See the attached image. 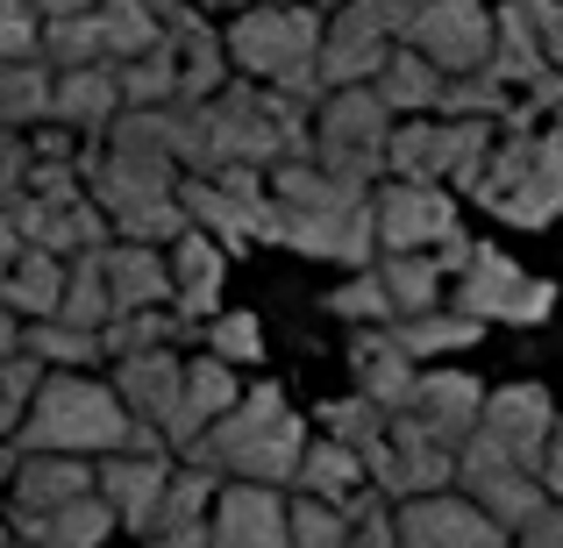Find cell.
Returning <instances> with one entry per match:
<instances>
[{
    "instance_id": "1",
    "label": "cell",
    "mask_w": 563,
    "mask_h": 548,
    "mask_svg": "<svg viewBox=\"0 0 563 548\" xmlns=\"http://www.w3.org/2000/svg\"><path fill=\"white\" fill-rule=\"evenodd\" d=\"M300 449H307V421L286 406V392H278V384H243V399H235V406L192 441L186 463L207 470L214 484L235 478V484L286 492L292 470H300Z\"/></svg>"
},
{
    "instance_id": "2",
    "label": "cell",
    "mask_w": 563,
    "mask_h": 548,
    "mask_svg": "<svg viewBox=\"0 0 563 548\" xmlns=\"http://www.w3.org/2000/svg\"><path fill=\"white\" fill-rule=\"evenodd\" d=\"M8 441H14V456H79V463H100V456L129 449V413L100 378L51 370L36 384V399L22 406V427Z\"/></svg>"
},
{
    "instance_id": "3",
    "label": "cell",
    "mask_w": 563,
    "mask_h": 548,
    "mask_svg": "<svg viewBox=\"0 0 563 548\" xmlns=\"http://www.w3.org/2000/svg\"><path fill=\"white\" fill-rule=\"evenodd\" d=\"M471 192L514 228H550L563 214V143L536 136V128H507V136H493V157Z\"/></svg>"
},
{
    "instance_id": "4",
    "label": "cell",
    "mask_w": 563,
    "mask_h": 548,
    "mask_svg": "<svg viewBox=\"0 0 563 548\" xmlns=\"http://www.w3.org/2000/svg\"><path fill=\"white\" fill-rule=\"evenodd\" d=\"M307 128H314V165L329 171V179H343L357 192L385 186V136H393V114H385V100L372 86L329 93Z\"/></svg>"
},
{
    "instance_id": "5",
    "label": "cell",
    "mask_w": 563,
    "mask_h": 548,
    "mask_svg": "<svg viewBox=\"0 0 563 548\" xmlns=\"http://www.w3.org/2000/svg\"><path fill=\"white\" fill-rule=\"evenodd\" d=\"M493 136L499 128H485V122H393V136H385V179L471 192L485 157H493Z\"/></svg>"
},
{
    "instance_id": "6",
    "label": "cell",
    "mask_w": 563,
    "mask_h": 548,
    "mask_svg": "<svg viewBox=\"0 0 563 548\" xmlns=\"http://www.w3.org/2000/svg\"><path fill=\"white\" fill-rule=\"evenodd\" d=\"M229 65L250 71V86H272L286 79V71L314 65L321 51V8H307V0H257V8H243L229 22Z\"/></svg>"
},
{
    "instance_id": "7",
    "label": "cell",
    "mask_w": 563,
    "mask_h": 548,
    "mask_svg": "<svg viewBox=\"0 0 563 548\" xmlns=\"http://www.w3.org/2000/svg\"><path fill=\"white\" fill-rule=\"evenodd\" d=\"M179 214H186V228L214 235L221 249L278 243V228H286V214H278L272 192H264V171H214V179H179Z\"/></svg>"
},
{
    "instance_id": "8",
    "label": "cell",
    "mask_w": 563,
    "mask_h": 548,
    "mask_svg": "<svg viewBox=\"0 0 563 548\" xmlns=\"http://www.w3.org/2000/svg\"><path fill=\"white\" fill-rule=\"evenodd\" d=\"M550 306H556V286L528 278L521 264L499 257V249L471 243V264H464V278H456V306H450V314L478 321V328H493V321H507V328H536V321H550Z\"/></svg>"
},
{
    "instance_id": "9",
    "label": "cell",
    "mask_w": 563,
    "mask_h": 548,
    "mask_svg": "<svg viewBox=\"0 0 563 548\" xmlns=\"http://www.w3.org/2000/svg\"><path fill=\"white\" fill-rule=\"evenodd\" d=\"M364 484L385 499V506H413V499L456 492V456L428 435L407 413H385V449L364 463Z\"/></svg>"
},
{
    "instance_id": "10",
    "label": "cell",
    "mask_w": 563,
    "mask_h": 548,
    "mask_svg": "<svg viewBox=\"0 0 563 548\" xmlns=\"http://www.w3.org/2000/svg\"><path fill=\"white\" fill-rule=\"evenodd\" d=\"M407 51L428 57L442 79H471V71L493 65V8L485 0H421Z\"/></svg>"
},
{
    "instance_id": "11",
    "label": "cell",
    "mask_w": 563,
    "mask_h": 548,
    "mask_svg": "<svg viewBox=\"0 0 563 548\" xmlns=\"http://www.w3.org/2000/svg\"><path fill=\"white\" fill-rule=\"evenodd\" d=\"M456 499H471V506H478L485 521H493L499 535L514 541V527H521L528 513L542 506V484H536V470L507 463V456H499L493 441L471 435L464 449H456Z\"/></svg>"
},
{
    "instance_id": "12",
    "label": "cell",
    "mask_w": 563,
    "mask_h": 548,
    "mask_svg": "<svg viewBox=\"0 0 563 548\" xmlns=\"http://www.w3.org/2000/svg\"><path fill=\"white\" fill-rule=\"evenodd\" d=\"M372 228L385 257H407V249H435L456 235V200L442 186H399L385 179L372 192Z\"/></svg>"
},
{
    "instance_id": "13",
    "label": "cell",
    "mask_w": 563,
    "mask_h": 548,
    "mask_svg": "<svg viewBox=\"0 0 563 548\" xmlns=\"http://www.w3.org/2000/svg\"><path fill=\"white\" fill-rule=\"evenodd\" d=\"M478 441H493L507 463L536 470L542 449L556 441V399L542 392V384H499V392H485V406H478Z\"/></svg>"
},
{
    "instance_id": "14",
    "label": "cell",
    "mask_w": 563,
    "mask_h": 548,
    "mask_svg": "<svg viewBox=\"0 0 563 548\" xmlns=\"http://www.w3.org/2000/svg\"><path fill=\"white\" fill-rule=\"evenodd\" d=\"M172 456H100L93 463V499L114 513V535H151L157 506H165V484H172Z\"/></svg>"
},
{
    "instance_id": "15",
    "label": "cell",
    "mask_w": 563,
    "mask_h": 548,
    "mask_svg": "<svg viewBox=\"0 0 563 548\" xmlns=\"http://www.w3.org/2000/svg\"><path fill=\"white\" fill-rule=\"evenodd\" d=\"M385 57H393V43L378 36L372 22H364L357 8H335L321 14V51H314V79L329 86V93H350V86H372L385 71Z\"/></svg>"
},
{
    "instance_id": "16",
    "label": "cell",
    "mask_w": 563,
    "mask_h": 548,
    "mask_svg": "<svg viewBox=\"0 0 563 548\" xmlns=\"http://www.w3.org/2000/svg\"><path fill=\"white\" fill-rule=\"evenodd\" d=\"M278 243L300 249L321 264H350V271H372L378 264V228H372V200L343 206V214H286Z\"/></svg>"
},
{
    "instance_id": "17",
    "label": "cell",
    "mask_w": 563,
    "mask_h": 548,
    "mask_svg": "<svg viewBox=\"0 0 563 548\" xmlns=\"http://www.w3.org/2000/svg\"><path fill=\"white\" fill-rule=\"evenodd\" d=\"M393 527H399V541H407V548H507V535H499L471 499H456V492L393 506Z\"/></svg>"
},
{
    "instance_id": "18",
    "label": "cell",
    "mask_w": 563,
    "mask_h": 548,
    "mask_svg": "<svg viewBox=\"0 0 563 548\" xmlns=\"http://www.w3.org/2000/svg\"><path fill=\"white\" fill-rule=\"evenodd\" d=\"M207 548H286V492L221 484L207 513Z\"/></svg>"
},
{
    "instance_id": "19",
    "label": "cell",
    "mask_w": 563,
    "mask_h": 548,
    "mask_svg": "<svg viewBox=\"0 0 563 548\" xmlns=\"http://www.w3.org/2000/svg\"><path fill=\"white\" fill-rule=\"evenodd\" d=\"M478 406H485V384L471 378V370H421V384H413V406L407 421H421L428 435L442 441V449H464L471 435H478Z\"/></svg>"
},
{
    "instance_id": "20",
    "label": "cell",
    "mask_w": 563,
    "mask_h": 548,
    "mask_svg": "<svg viewBox=\"0 0 563 548\" xmlns=\"http://www.w3.org/2000/svg\"><path fill=\"white\" fill-rule=\"evenodd\" d=\"M243 399V378H235L221 357H192L186 364V378H179V406H172V427H165V449L172 456H186L192 441L207 435V427L221 421V413Z\"/></svg>"
},
{
    "instance_id": "21",
    "label": "cell",
    "mask_w": 563,
    "mask_h": 548,
    "mask_svg": "<svg viewBox=\"0 0 563 548\" xmlns=\"http://www.w3.org/2000/svg\"><path fill=\"white\" fill-rule=\"evenodd\" d=\"M165 264H172V306H179V321L192 328V321H214L221 314V271H229V249L214 243V235H200V228H186L179 243L165 249Z\"/></svg>"
},
{
    "instance_id": "22",
    "label": "cell",
    "mask_w": 563,
    "mask_h": 548,
    "mask_svg": "<svg viewBox=\"0 0 563 548\" xmlns=\"http://www.w3.org/2000/svg\"><path fill=\"white\" fill-rule=\"evenodd\" d=\"M100 286H108V314H157L172 300V264L165 249L108 243L100 249Z\"/></svg>"
},
{
    "instance_id": "23",
    "label": "cell",
    "mask_w": 563,
    "mask_h": 548,
    "mask_svg": "<svg viewBox=\"0 0 563 548\" xmlns=\"http://www.w3.org/2000/svg\"><path fill=\"white\" fill-rule=\"evenodd\" d=\"M179 378H186V364L172 357V349H151V357H122V364H114L108 392L122 399L129 421H143V427H157V435H165V427H172V406H179Z\"/></svg>"
},
{
    "instance_id": "24",
    "label": "cell",
    "mask_w": 563,
    "mask_h": 548,
    "mask_svg": "<svg viewBox=\"0 0 563 548\" xmlns=\"http://www.w3.org/2000/svg\"><path fill=\"white\" fill-rule=\"evenodd\" d=\"M79 499H93V463H79V456H14L8 513H57V506H79Z\"/></svg>"
},
{
    "instance_id": "25",
    "label": "cell",
    "mask_w": 563,
    "mask_h": 548,
    "mask_svg": "<svg viewBox=\"0 0 563 548\" xmlns=\"http://www.w3.org/2000/svg\"><path fill=\"white\" fill-rule=\"evenodd\" d=\"M122 114L114 93V65H86V71H51V122L71 136H108V122Z\"/></svg>"
},
{
    "instance_id": "26",
    "label": "cell",
    "mask_w": 563,
    "mask_h": 548,
    "mask_svg": "<svg viewBox=\"0 0 563 548\" xmlns=\"http://www.w3.org/2000/svg\"><path fill=\"white\" fill-rule=\"evenodd\" d=\"M214 492L221 484L207 478V470L179 463L165 484V506H157L151 535H143V548H207V513H214Z\"/></svg>"
},
{
    "instance_id": "27",
    "label": "cell",
    "mask_w": 563,
    "mask_h": 548,
    "mask_svg": "<svg viewBox=\"0 0 563 548\" xmlns=\"http://www.w3.org/2000/svg\"><path fill=\"white\" fill-rule=\"evenodd\" d=\"M350 370H357V399H364V406H378V413H407L413 406L421 370L399 357L385 328H364L357 343H350Z\"/></svg>"
},
{
    "instance_id": "28",
    "label": "cell",
    "mask_w": 563,
    "mask_h": 548,
    "mask_svg": "<svg viewBox=\"0 0 563 548\" xmlns=\"http://www.w3.org/2000/svg\"><path fill=\"white\" fill-rule=\"evenodd\" d=\"M114 513L100 499H79V506L57 513H8V541L14 548H108Z\"/></svg>"
},
{
    "instance_id": "29",
    "label": "cell",
    "mask_w": 563,
    "mask_h": 548,
    "mask_svg": "<svg viewBox=\"0 0 563 548\" xmlns=\"http://www.w3.org/2000/svg\"><path fill=\"white\" fill-rule=\"evenodd\" d=\"M165 43H172V57H179V100H186V108H207V100L229 86V51H221V29L192 14V22L172 29Z\"/></svg>"
},
{
    "instance_id": "30",
    "label": "cell",
    "mask_w": 563,
    "mask_h": 548,
    "mask_svg": "<svg viewBox=\"0 0 563 548\" xmlns=\"http://www.w3.org/2000/svg\"><path fill=\"white\" fill-rule=\"evenodd\" d=\"M264 192H272L278 214H343V206L372 200V192L329 179L321 165H272V171H264Z\"/></svg>"
},
{
    "instance_id": "31",
    "label": "cell",
    "mask_w": 563,
    "mask_h": 548,
    "mask_svg": "<svg viewBox=\"0 0 563 548\" xmlns=\"http://www.w3.org/2000/svg\"><path fill=\"white\" fill-rule=\"evenodd\" d=\"M57 300H65V264L43 257V249H22L0 271V306L14 321H57Z\"/></svg>"
},
{
    "instance_id": "32",
    "label": "cell",
    "mask_w": 563,
    "mask_h": 548,
    "mask_svg": "<svg viewBox=\"0 0 563 548\" xmlns=\"http://www.w3.org/2000/svg\"><path fill=\"white\" fill-rule=\"evenodd\" d=\"M292 499H321V506H350V499L364 492V463L350 449H335V441H321V435H307V449H300V470H292V484H286Z\"/></svg>"
},
{
    "instance_id": "33",
    "label": "cell",
    "mask_w": 563,
    "mask_h": 548,
    "mask_svg": "<svg viewBox=\"0 0 563 548\" xmlns=\"http://www.w3.org/2000/svg\"><path fill=\"white\" fill-rule=\"evenodd\" d=\"M442 86H450V79H442V71L428 65V57H413L407 43H399V51L385 57V71L372 79V93L385 100V114H393V122H399V114H421V122H435Z\"/></svg>"
},
{
    "instance_id": "34",
    "label": "cell",
    "mask_w": 563,
    "mask_h": 548,
    "mask_svg": "<svg viewBox=\"0 0 563 548\" xmlns=\"http://www.w3.org/2000/svg\"><path fill=\"white\" fill-rule=\"evenodd\" d=\"M385 335H393V349H399V357H407L413 370H421L428 357H450V349H471L485 328H478V321H464V314H450V306H435V314H407V321H393Z\"/></svg>"
},
{
    "instance_id": "35",
    "label": "cell",
    "mask_w": 563,
    "mask_h": 548,
    "mask_svg": "<svg viewBox=\"0 0 563 548\" xmlns=\"http://www.w3.org/2000/svg\"><path fill=\"white\" fill-rule=\"evenodd\" d=\"M372 278L385 286V300H393V321L407 314H435L442 300V264L428 257V249H407V257H378Z\"/></svg>"
},
{
    "instance_id": "36",
    "label": "cell",
    "mask_w": 563,
    "mask_h": 548,
    "mask_svg": "<svg viewBox=\"0 0 563 548\" xmlns=\"http://www.w3.org/2000/svg\"><path fill=\"white\" fill-rule=\"evenodd\" d=\"M93 22H100V51H108V65H129V57L165 51V29H157L151 0H100Z\"/></svg>"
},
{
    "instance_id": "37",
    "label": "cell",
    "mask_w": 563,
    "mask_h": 548,
    "mask_svg": "<svg viewBox=\"0 0 563 548\" xmlns=\"http://www.w3.org/2000/svg\"><path fill=\"white\" fill-rule=\"evenodd\" d=\"M114 93H122L129 114L172 108V100H179V57H172V43H165V51H151V57H129V65H114Z\"/></svg>"
},
{
    "instance_id": "38",
    "label": "cell",
    "mask_w": 563,
    "mask_h": 548,
    "mask_svg": "<svg viewBox=\"0 0 563 548\" xmlns=\"http://www.w3.org/2000/svg\"><path fill=\"white\" fill-rule=\"evenodd\" d=\"M493 71L507 86H536L542 71H550V57H542V43H536V29H528L521 8H499L493 14Z\"/></svg>"
},
{
    "instance_id": "39",
    "label": "cell",
    "mask_w": 563,
    "mask_h": 548,
    "mask_svg": "<svg viewBox=\"0 0 563 548\" xmlns=\"http://www.w3.org/2000/svg\"><path fill=\"white\" fill-rule=\"evenodd\" d=\"M314 421H321V441L350 449L357 463H372V456L385 449V413H378V406H364L357 392H350V399H329V406H321Z\"/></svg>"
},
{
    "instance_id": "40",
    "label": "cell",
    "mask_w": 563,
    "mask_h": 548,
    "mask_svg": "<svg viewBox=\"0 0 563 548\" xmlns=\"http://www.w3.org/2000/svg\"><path fill=\"white\" fill-rule=\"evenodd\" d=\"M36 65H43V71H86V65H108V51H100V22H93V14H65V22H43Z\"/></svg>"
},
{
    "instance_id": "41",
    "label": "cell",
    "mask_w": 563,
    "mask_h": 548,
    "mask_svg": "<svg viewBox=\"0 0 563 548\" xmlns=\"http://www.w3.org/2000/svg\"><path fill=\"white\" fill-rule=\"evenodd\" d=\"M172 335H186L179 314H114L100 328V364H122V357H151V349H172Z\"/></svg>"
},
{
    "instance_id": "42",
    "label": "cell",
    "mask_w": 563,
    "mask_h": 548,
    "mask_svg": "<svg viewBox=\"0 0 563 548\" xmlns=\"http://www.w3.org/2000/svg\"><path fill=\"white\" fill-rule=\"evenodd\" d=\"M51 122V71L43 65H8L0 71V128L29 136V128Z\"/></svg>"
},
{
    "instance_id": "43",
    "label": "cell",
    "mask_w": 563,
    "mask_h": 548,
    "mask_svg": "<svg viewBox=\"0 0 563 548\" xmlns=\"http://www.w3.org/2000/svg\"><path fill=\"white\" fill-rule=\"evenodd\" d=\"M57 321L65 328H86V335H100L108 328V286H100V257H71L65 264V300H57Z\"/></svg>"
},
{
    "instance_id": "44",
    "label": "cell",
    "mask_w": 563,
    "mask_h": 548,
    "mask_svg": "<svg viewBox=\"0 0 563 548\" xmlns=\"http://www.w3.org/2000/svg\"><path fill=\"white\" fill-rule=\"evenodd\" d=\"M22 357H36L43 370H79V364H100V335L65 328V321H29L22 328Z\"/></svg>"
},
{
    "instance_id": "45",
    "label": "cell",
    "mask_w": 563,
    "mask_h": 548,
    "mask_svg": "<svg viewBox=\"0 0 563 548\" xmlns=\"http://www.w3.org/2000/svg\"><path fill=\"white\" fill-rule=\"evenodd\" d=\"M350 521L343 506H321V499H286V548H343Z\"/></svg>"
},
{
    "instance_id": "46",
    "label": "cell",
    "mask_w": 563,
    "mask_h": 548,
    "mask_svg": "<svg viewBox=\"0 0 563 548\" xmlns=\"http://www.w3.org/2000/svg\"><path fill=\"white\" fill-rule=\"evenodd\" d=\"M207 357H221V364H257L264 357V328H257V314H243V306H221L214 321H207Z\"/></svg>"
},
{
    "instance_id": "47",
    "label": "cell",
    "mask_w": 563,
    "mask_h": 548,
    "mask_svg": "<svg viewBox=\"0 0 563 548\" xmlns=\"http://www.w3.org/2000/svg\"><path fill=\"white\" fill-rule=\"evenodd\" d=\"M321 306H329L335 321H357V328H393V300H385V286H378L372 271L343 278V286H335Z\"/></svg>"
},
{
    "instance_id": "48",
    "label": "cell",
    "mask_w": 563,
    "mask_h": 548,
    "mask_svg": "<svg viewBox=\"0 0 563 548\" xmlns=\"http://www.w3.org/2000/svg\"><path fill=\"white\" fill-rule=\"evenodd\" d=\"M36 43H43L36 0H0V71L8 65H36Z\"/></svg>"
},
{
    "instance_id": "49",
    "label": "cell",
    "mask_w": 563,
    "mask_h": 548,
    "mask_svg": "<svg viewBox=\"0 0 563 548\" xmlns=\"http://www.w3.org/2000/svg\"><path fill=\"white\" fill-rule=\"evenodd\" d=\"M343 521H350V541L343 548H407V541H399V527H393V506H385L372 484L343 506Z\"/></svg>"
},
{
    "instance_id": "50",
    "label": "cell",
    "mask_w": 563,
    "mask_h": 548,
    "mask_svg": "<svg viewBox=\"0 0 563 548\" xmlns=\"http://www.w3.org/2000/svg\"><path fill=\"white\" fill-rule=\"evenodd\" d=\"M22 200L51 206V214L79 206V200H86V179H79V165H29V179H22Z\"/></svg>"
},
{
    "instance_id": "51",
    "label": "cell",
    "mask_w": 563,
    "mask_h": 548,
    "mask_svg": "<svg viewBox=\"0 0 563 548\" xmlns=\"http://www.w3.org/2000/svg\"><path fill=\"white\" fill-rule=\"evenodd\" d=\"M350 8H357L364 22H372L378 36L399 51V43H407V29H413V14H421V0H350Z\"/></svg>"
},
{
    "instance_id": "52",
    "label": "cell",
    "mask_w": 563,
    "mask_h": 548,
    "mask_svg": "<svg viewBox=\"0 0 563 548\" xmlns=\"http://www.w3.org/2000/svg\"><path fill=\"white\" fill-rule=\"evenodd\" d=\"M514 8L528 14V29H536L542 57H550V71H563V0H514Z\"/></svg>"
},
{
    "instance_id": "53",
    "label": "cell",
    "mask_w": 563,
    "mask_h": 548,
    "mask_svg": "<svg viewBox=\"0 0 563 548\" xmlns=\"http://www.w3.org/2000/svg\"><path fill=\"white\" fill-rule=\"evenodd\" d=\"M22 179H29V136L0 128V214L22 200Z\"/></svg>"
},
{
    "instance_id": "54",
    "label": "cell",
    "mask_w": 563,
    "mask_h": 548,
    "mask_svg": "<svg viewBox=\"0 0 563 548\" xmlns=\"http://www.w3.org/2000/svg\"><path fill=\"white\" fill-rule=\"evenodd\" d=\"M514 548H563V506L542 499L536 513H528L521 527H514Z\"/></svg>"
},
{
    "instance_id": "55",
    "label": "cell",
    "mask_w": 563,
    "mask_h": 548,
    "mask_svg": "<svg viewBox=\"0 0 563 548\" xmlns=\"http://www.w3.org/2000/svg\"><path fill=\"white\" fill-rule=\"evenodd\" d=\"M536 484H542V499H550V506H563V441H550V449H542Z\"/></svg>"
},
{
    "instance_id": "56",
    "label": "cell",
    "mask_w": 563,
    "mask_h": 548,
    "mask_svg": "<svg viewBox=\"0 0 563 548\" xmlns=\"http://www.w3.org/2000/svg\"><path fill=\"white\" fill-rule=\"evenodd\" d=\"M100 0H36V14L43 22H65V14H93Z\"/></svg>"
},
{
    "instance_id": "57",
    "label": "cell",
    "mask_w": 563,
    "mask_h": 548,
    "mask_svg": "<svg viewBox=\"0 0 563 548\" xmlns=\"http://www.w3.org/2000/svg\"><path fill=\"white\" fill-rule=\"evenodd\" d=\"M8 357H22V321L0 306V364H8Z\"/></svg>"
},
{
    "instance_id": "58",
    "label": "cell",
    "mask_w": 563,
    "mask_h": 548,
    "mask_svg": "<svg viewBox=\"0 0 563 548\" xmlns=\"http://www.w3.org/2000/svg\"><path fill=\"white\" fill-rule=\"evenodd\" d=\"M14 257H22V235H14V221L8 214H0V271H8V264Z\"/></svg>"
},
{
    "instance_id": "59",
    "label": "cell",
    "mask_w": 563,
    "mask_h": 548,
    "mask_svg": "<svg viewBox=\"0 0 563 548\" xmlns=\"http://www.w3.org/2000/svg\"><path fill=\"white\" fill-rule=\"evenodd\" d=\"M207 8H235V14H243V8H257V0H207Z\"/></svg>"
},
{
    "instance_id": "60",
    "label": "cell",
    "mask_w": 563,
    "mask_h": 548,
    "mask_svg": "<svg viewBox=\"0 0 563 548\" xmlns=\"http://www.w3.org/2000/svg\"><path fill=\"white\" fill-rule=\"evenodd\" d=\"M0 541H8V506H0Z\"/></svg>"
},
{
    "instance_id": "61",
    "label": "cell",
    "mask_w": 563,
    "mask_h": 548,
    "mask_svg": "<svg viewBox=\"0 0 563 548\" xmlns=\"http://www.w3.org/2000/svg\"><path fill=\"white\" fill-rule=\"evenodd\" d=\"M550 136H556V143H563V114H556V128H550Z\"/></svg>"
},
{
    "instance_id": "62",
    "label": "cell",
    "mask_w": 563,
    "mask_h": 548,
    "mask_svg": "<svg viewBox=\"0 0 563 548\" xmlns=\"http://www.w3.org/2000/svg\"><path fill=\"white\" fill-rule=\"evenodd\" d=\"M556 441H563V413H556Z\"/></svg>"
},
{
    "instance_id": "63",
    "label": "cell",
    "mask_w": 563,
    "mask_h": 548,
    "mask_svg": "<svg viewBox=\"0 0 563 548\" xmlns=\"http://www.w3.org/2000/svg\"><path fill=\"white\" fill-rule=\"evenodd\" d=\"M0 548H14V541H0Z\"/></svg>"
},
{
    "instance_id": "64",
    "label": "cell",
    "mask_w": 563,
    "mask_h": 548,
    "mask_svg": "<svg viewBox=\"0 0 563 548\" xmlns=\"http://www.w3.org/2000/svg\"><path fill=\"white\" fill-rule=\"evenodd\" d=\"M192 8H200V0H192Z\"/></svg>"
}]
</instances>
